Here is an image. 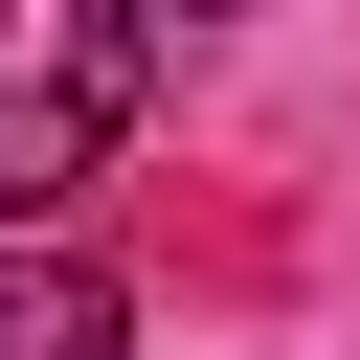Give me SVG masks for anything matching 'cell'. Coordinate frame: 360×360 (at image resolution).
I'll use <instances>...</instances> for the list:
<instances>
[{"label":"cell","mask_w":360,"mask_h":360,"mask_svg":"<svg viewBox=\"0 0 360 360\" xmlns=\"http://www.w3.org/2000/svg\"><path fill=\"white\" fill-rule=\"evenodd\" d=\"M135 90H158V22H112V0H0V248L68 225V202L135 158Z\"/></svg>","instance_id":"6da1fadb"},{"label":"cell","mask_w":360,"mask_h":360,"mask_svg":"<svg viewBox=\"0 0 360 360\" xmlns=\"http://www.w3.org/2000/svg\"><path fill=\"white\" fill-rule=\"evenodd\" d=\"M0 360H135V292L68 248H0Z\"/></svg>","instance_id":"7a4b0ae2"}]
</instances>
